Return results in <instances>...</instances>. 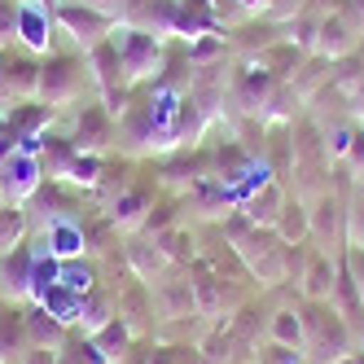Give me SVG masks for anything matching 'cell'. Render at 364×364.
<instances>
[{
    "mask_svg": "<svg viewBox=\"0 0 364 364\" xmlns=\"http://www.w3.org/2000/svg\"><path fill=\"white\" fill-rule=\"evenodd\" d=\"M299 311H303V351H307V364H338L343 355L355 351V333L351 325L343 321L329 299H299Z\"/></svg>",
    "mask_w": 364,
    "mask_h": 364,
    "instance_id": "obj_1",
    "label": "cell"
},
{
    "mask_svg": "<svg viewBox=\"0 0 364 364\" xmlns=\"http://www.w3.org/2000/svg\"><path fill=\"white\" fill-rule=\"evenodd\" d=\"M84 84H92V70L88 58H75V53H44L40 58V97L44 106H75L84 97Z\"/></svg>",
    "mask_w": 364,
    "mask_h": 364,
    "instance_id": "obj_2",
    "label": "cell"
},
{
    "mask_svg": "<svg viewBox=\"0 0 364 364\" xmlns=\"http://www.w3.org/2000/svg\"><path fill=\"white\" fill-rule=\"evenodd\" d=\"M110 44H114V53H119V62H123V70H127V80H132V84L159 80V70H163V62H167V40H159V36H149V31H136V27H127V22H119L114 36H110Z\"/></svg>",
    "mask_w": 364,
    "mask_h": 364,
    "instance_id": "obj_3",
    "label": "cell"
},
{
    "mask_svg": "<svg viewBox=\"0 0 364 364\" xmlns=\"http://www.w3.org/2000/svg\"><path fill=\"white\" fill-rule=\"evenodd\" d=\"M232 246H237V255H242L246 272L255 277V285H264V290H272V285H285V242L277 237L272 228L250 224Z\"/></svg>",
    "mask_w": 364,
    "mask_h": 364,
    "instance_id": "obj_4",
    "label": "cell"
},
{
    "mask_svg": "<svg viewBox=\"0 0 364 364\" xmlns=\"http://www.w3.org/2000/svg\"><path fill=\"white\" fill-rule=\"evenodd\" d=\"M53 22H58V31L70 36L75 44L84 48H97V44H106L119 27V18L106 14V9H92V5H80V0H62V5L53 9Z\"/></svg>",
    "mask_w": 364,
    "mask_h": 364,
    "instance_id": "obj_5",
    "label": "cell"
},
{
    "mask_svg": "<svg viewBox=\"0 0 364 364\" xmlns=\"http://www.w3.org/2000/svg\"><path fill=\"white\" fill-rule=\"evenodd\" d=\"M360 36H364V22L347 9V0H338V5L325 14V22H321L316 48H311V53H321V58H329V62H343V58L355 53Z\"/></svg>",
    "mask_w": 364,
    "mask_h": 364,
    "instance_id": "obj_6",
    "label": "cell"
},
{
    "mask_svg": "<svg viewBox=\"0 0 364 364\" xmlns=\"http://www.w3.org/2000/svg\"><path fill=\"white\" fill-rule=\"evenodd\" d=\"M114 141H119V119L101 101H84L80 114H75V127H70V145L80 154H106Z\"/></svg>",
    "mask_w": 364,
    "mask_h": 364,
    "instance_id": "obj_7",
    "label": "cell"
},
{
    "mask_svg": "<svg viewBox=\"0 0 364 364\" xmlns=\"http://www.w3.org/2000/svg\"><path fill=\"white\" fill-rule=\"evenodd\" d=\"M355 189V185H351ZM311 206V246H321L329 255H338L347 242H343V211H347V193L343 189H329L321 193L316 202H307Z\"/></svg>",
    "mask_w": 364,
    "mask_h": 364,
    "instance_id": "obj_8",
    "label": "cell"
},
{
    "mask_svg": "<svg viewBox=\"0 0 364 364\" xmlns=\"http://www.w3.org/2000/svg\"><path fill=\"white\" fill-rule=\"evenodd\" d=\"M40 97V53L31 48H5V106H18V101H36Z\"/></svg>",
    "mask_w": 364,
    "mask_h": 364,
    "instance_id": "obj_9",
    "label": "cell"
},
{
    "mask_svg": "<svg viewBox=\"0 0 364 364\" xmlns=\"http://www.w3.org/2000/svg\"><path fill=\"white\" fill-rule=\"evenodd\" d=\"M44 185V167H40V154L31 149H14L5 163H0V198L5 202H27L36 189Z\"/></svg>",
    "mask_w": 364,
    "mask_h": 364,
    "instance_id": "obj_10",
    "label": "cell"
},
{
    "mask_svg": "<svg viewBox=\"0 0 364 364\" xmlns=\"http://www.w3.org/2000/svg\"><path fill=\"white\" fill-rule=\"evenodd\" d=\"M119 22L149 31L159 40H176V0H123Z\"/></svg>",
    "mask_w": 364,
    "mask_h": 364,
    "instance_id": "obj_11",
    "label": "cell"
},
{
    "mask_svg": "<svg viewBox=\"0 0 364 364\" xmlns=\"http://www.w3.org/2000/svg\"><path fill=\"white\" fill-rule=\"evenodd\" d=\"M31 277H36V250L27 242L0 255V294L5 299H31Z\"/></svg>",
    "mask_w": 364,
    "mask_h": 364,
    "instance_id": "obj_12",
    "label": "cell"
},
{
    "mask_svg": "<svg viewBox=\"0 0 364 364\" xmlns=\"http://www.w3.org/2000/svg\"><path fill=\"white\" fill-rule=\"evenodd\" d=\"M53 9H44V5H36V0H27L22 5V14H18V44L22 48H31V53H53Z\"/></svg>",
    "mask_w": 364,
    "mask_h": 364,
    "instance_id": "obj_13",
    "label": "cell"
},
{
    "mask_svg": "<svg viewBox=\"0 0 364 364\" xmlns=\"http://www.w3.org/2000/svg\"><path fill=\"white\" fill-rule=\"evenodd\" d=\"M123 264H127V272H132V277H141V281H149V285L159 281L163 272H171L163 246L149 242L145 232H132V237H127V246H123Z\"/></svg>",
    "mask_w": 364,
    "mask_h": 364,
    "instance_id": "obj_14",
    "label": "cell"
},
{
    "mask_svg": "<svg viewBox=\"0 0 364 364\" xmlns=\"http://www.w3.org/2000/svg\"><path fill=\"white\" fill-rule=\"evenodd\" d=\"M343 255V250H338ZM338 255H329V250H321V246H311V255H307V268H303V277H299V299H329L333 294V281H338Z\"/></svg>",
    "mask_w": 364,
    "mask_h": 364,
    "instance_id": "obj_15",
    "label": "cell"
},
{
    "mask_svg": "<svg viewBox=\"0 0 364 364\" xmlns=\"http://www.w3.org/2000/svg\"><path fill=\"white\" fill-rule=\"evenodd\" d=\"M149 206H154V189L149 185H127L110 206H106V215H110V224L114 228H123V232H141V224H145V215H149Z\"/></svg>",
    "mask_w": 364,
    "mask_h": 364,
    "instance_id": "obj_16",
    "label": "cell"
},
{
    "mask_svg": "<svg viewBox=\"0 0 364 364\" xmlns=\"http://www.w3.org/2000/svg\"><path fill=\"white\" fill-rule=\"evenodd\" d=\"M22 321H27V343H31V347H48V351H62V347H66L70 325L58 321L44 303H31L27 311H22Z\"/></svg>",
    "mask_w": 364,
    "mask_h": 364,
    "instance_id": "obj_17",
    "label": "cell"
},
{
    "mask_svg": "<svg viewBox=\"0 0 364 364\" xmlns=\"http://www.w3.org/2000/svg\"><path fill=\"white\" fill-rule=\"evenodd\" d=\"M285 185L281 180H264L259 189H250L246 198H242V215L250 220V224H259V228H272L277 224V215H281V206H285Z\"/></svg>",
    "mask_w": 364,
    "mask_h": 364,
    "instance_id": "obj_18",
    "label": "cell"
},
{
    "mask_svg": "<svg viewBox=\"0 0 364 364\" xmlns=\"http://www.w3.org/2000/svg\"><path fill=\"white\" fill-rule=\"evenodd\" d=\"M149 290H154V311H159L163 321H176V316H193V311H198L189 277H185V281H154Z\"/></svg>",
    "mask_w": 364,
    "mask_h": 364,
    "instance_id": "obj_19",
    "label": "cell"
},
{
    "mask_svg": "<svg viewBox=\"0 0 364 364\" xmlns=\"http://www.w3.org/2000/svg\"><path fill=\"white\" fill-rule=\"evenodd\" d=\"M110 321H114V294H110V285H92V290L80 299V316H75V333L92 338L101 325H110Z\"/></svg>",
    "mask_w": 364,
    "mask_h": 364,
    "instance_id": "obj_20",
    "label": "cell"
},
{
    "mask_svg": "<svg viewBox=\"0 0 364 364\" xmlns=\"http://www.w3.org/2000/svg\"><path fill=\"white\" fill-rule=\"evenodd\" d=\"M27 321H22V307L0 303V364H18L27 351Z\"/></svg>",
    "mask_w": 364,
    "mask_h": 364,
    "instance_id": "obj_21",
    "label": "cell"
},
{
    "mask_svg": "<svg viewBox=\"0 0 364 364\" xmlns=\"http://www.w3.org/2000/svg\"><path fill=\"white\" fill-rule=\"evenodd\" d=\"M329 75H333V62H329V58H321V53H307V58L299 62V70H294L285 84H290V88L299 92V101L307 106V101H311V97H316V92L329 84Z\"/></svg>",
    "mask_w": 364,
    "mask_h": 364,
    "instance_id": "obj_22",
    "label": "cell"
},
{
    "mask_svg": "<svg viewBox=\"0 0 364 364\" xmlns=\"http://www.w3.org/2000/svg\"><path fill=\"white\" fill-rule=\"evenodd\" d=\"M272 232H277L285 246L311 242V206H307V202H299V198H285V206H281V215H277Z\"/></svg>",
    "mask_w": 364,
    "mask_h": 364,
    "instance_id": "obj_23",
    "label": "cell"
},
{
    "mask_svg": "<svg viewBox=\"0 0 364 364\" xmlns=\"http://www.w3.org/2000/svg\"><path fill=\"white\" fill-rule=\"evenodd\" d=\"M268 343H281V347H299L303 351V311L299 303H285V307H272L268 311Z\"/></svg>",
    "mask_w": 364,
    "mask_h": 364,
    "instance_id": "obj_24",
    "label": "cell"
},
{
    "mask_svg": "<svg viewBox=\"0 0 364 364\" xmlns=\"http://www.w3.org/2000/svg\"><path fill=\"white\" fill-rule=\"evenodd\" d=\"M75 159H80V149L70 145V136H48L44 132V141H40V167H44L48 180H66L70 167H75Z\"/></svg>",
    "mask_w": 364,
    "mask_h": 364,
    "instance_id": "obj_25",
    "label": "cell"
},
{
    "mask_svg": "<svg viewBox=\"0 0 364 364\" xmlns=\"http://www.w3.org/2000/svg\"><path fill=\"white\" fill-rule=\"evenodd\" d=\"M132 338H136V329L127 325L123 316H114L110 325H101V329L92 333V343H97L101 355H106V364H119L127 351H132Z\"/></svg>",
    "mask_w": 364,
    "mask_h": 364,
    "instance_id": "obj_26",
    "label": "cell"
},
{
    "mask_svg": "<svg viewBox=\"0 0 364 364\" xmlns=\"http://www.w3.org/2000/svg\"><path fill=\"white\" fill-rule=\"evenodd\" d=\"M27 232H31L27 206H18V202L0 206V255H9L14 246H22V242H27Z\"/></svg>",
    "mask_w": 364,
    "mask_h": 364,
    "instance_id": "obj_27",
    "label": "cell"
},
{
    "mask_svg": "<svg viewBox=\"0 0 364 364\" xmlns=\"http://www.w3.org/2000/svg\"><path fill=\"white\" fill-rule=\"evenodd\" d=\"M154 242L163 246V255H167V264H171V268H189L193 259H198V246H193V237H189V232L180 228V224H176V228H167V232H159Z\"/></svg>",
    "mask_w": 364,
    "mask_h": 364,
    "instance_id": "obj_28",
    "label": "cell"
},
{
    "mask_svg": "<svg viewBox=\"0 0 364 364\" xmlns=\"http://www.w3.org/2000/svg\"><path fill=\"white\" fill-rule=\"evenodd\" d=\"M343 242L364 250V189L347 193V211H343Z\"/></svg>",
    "mask_w": 364,
    "mask_h": 364,
    "instance_id": "obj_29",
    "label": "cell"
},
{
    "mask_svg": "<svg viewBox=\"0 0 364 364\" xmlns=\"http://www.w3.org/2000/svg\"><path fill=\"white\" fill-rule=\"evenodd\" d=\"M58 364H106V355L97 351V343H92V338H84V333H70V338H66V347L58 351Z\"/></svg>",
    "mask_w": 364,
    "mask_h": 364,
    "instance_id": "obj_30",
    "label": "cell"
},
{
    "mask_svg": "<svg viewBox=\"0 0 364 364\" xmlns=\"http://www.w3.org/2000/svg\"><path fill=\"white\" fill-rule=\"evenodd\" d=\"M176 224H180V202L167 198V202H154V206H149L141 232H145V237H159V232H167V228H176Z\"/></svg>",
    "mask_w": 364,
    "mask_h": 364,
    "instance_id": "obj_31",
    "label": "cell"
},
{
    "mask_svg": "<svg viewBox=\"0 0 364 364\" xmlns=\"http://www.w3.org/2000/svg\"><path fill=\"white\" fill-rule=\"evenodd\" d=\"M66 290H75V294H88L92 285H101L97 281V268H88V264H80V259H62V277H58Z\"/></svg>",
    "mask_w": 364,
    "mask_h": 364,
    "instance_id": "obj_32",
    "label": "cell"
},
{
    "mask_svg": "<svg viewBox=\"0 0 364 364\" xmlns=\"http://www.w3.org/2000/svg\"><path fill=\"white\" fill-rule=\"evenodd\" d=\"M255 364H307V351H299V347H281V343H259V351H255Z\"/></svg>",
    "mask_w": 364,
    "mask_h": 364,
    "instance_id": "obj_33",
    "label": "cell"
},
{
    "mask_svg": "<svg viewBox=\"0 0 364 364\" xmlns=\"http://www.w3.org/2000/svg\"><path fill=\"white\" fill-rule=\"evenodd\" d=\"M18 14H22L18 0H0V48L18 44Z\"/></svg>",
    "mask_w": 364,
    "mask_h": 364,
    "instance_id": "obj_34",
    "label": "cell"
},
{
    "mask_svg": "<svg viewBox=\"0 0 364 364\" xmlns=\"http://www.w3.org/2000/svg\"><path fill=\"white\" fill-rule=\"evenodd\" d=\"M347 268L355 277V290H360V303H364V250L360 246H347Z\"/></svg>",
    "mask_w": 364,
    "mask_h": 364,
    "instance_id": "obj_35",
    "label": "cell"
},
{
    "mask_svg": "<svg viewBox=\"0 0 364 364\" xmlns=\"http://www.w3.org/2000/svg\"><path fill=\"white\" fill-rule=\"evenodd\" d=\"M18 364H58V351H48V347H27Z\"/></svg>",
    "mask_w": 364,
    "mask_h": 364,
    "instance_id": "obj_36",
    "label": "cell"
},
{
    "mask_svg": "<svg viewBox=\"0 0 364 364\" xmlns=\"http://www.w3.org/2000/svg\"><path fill=\"white\" fill-rule=\"evenodd\" d=\"M80 5H92V9H106V14H123V0H80Z\"/></svg>",
    "mask_w": 364,
    "mask_h": 364,
    "instance_id": "obj_37",
    "label": "cell"
},
{
    "mask_svg": "<svg viewBox=\"0 0 364 364\" xmlns=\"http://www.w3.org/2000/svg\"><path fill=\"white\" fill-rule=\"evenodd\" d=\"M237 5H242V9H246L250 18H264V14H268V5H272V0H237Z\"/></svg>",
    "mask_w": 364,
    "mask_h": 364,
    "instance_id": "obj_38",
    "label": "cell"
},
{
    "mask_svg": "<svg viewBox=\"0 0 364 364\" xmlns=\"http://www.w3.org/2000/svg\"><path fill=\"white\" fill-rule=\"evenodd\" d=\"M338 364H364V347H355L351 355H343V360H338Z\"/></svg>",
    "mask_w": 364,
    "mask_h": 364,
    "instance_id": "obj_39",
    "label": "cell"
},
{
    "mask_svg": "<svg viewBox=\"0 0 364 364\" xmlns=\"http://www.w3.org/2000/svg\"><path fill=\"white\" fill-rule=\"evenodd\" d=\"M347 9H351V14H355L360 22H364V0H347Z\"/></svg>",
    "mask_w": 364,
    "mask_h": 364,
    "instance_id": "obj_40",
    "label": "cell"
},
{
    "mask_svg": "<svg viewBox=\"0 0 364 364\" xmlns=\"http://www.w3.org/2000/svg\"><path fill=\"white\" fill-rule=\"evenodd\" d=\"M36 5H44V9H58V5H62V0H36Z\"/></svg>",
    "mask_w": 364,
    "mask_h": 364,
    "instance_id": "obj_41",
    "label": "cell"
},
{
    "mask_svg": "<svg viewBox=\"0 0 364 364\" xmlns=\"http://www.w3.org/2000/svg\"><path fill=\"white\" fill-rule=\"evenodd\" d=\"M355 58H360V62H364V36H360V44H355Z\"/></svg>",
    "mask_w": 364,
    "mask_h": 364,
    "instance_id": "obj_42",
    "label": "cell"
},
{
    "mask_svg": "<svg viewBox=\"0 0 364 364\" xmlns=\"http://www.w3.org/2000/svg\"><path fill=\"white\" fill-rule=\"evenodd\" d=\"M355 189H364V176H360V180H355Z\"/></svg>",
    "mask_w": 364,
    "mask_h": 364,
    "instance_id": "obj_43",
    "label": "cell"
},
{
    "mask_svg": "<svg viewBox=\"0 0 364 364\" xmlns=\"http://www.w3.org/2000/svg\"><path fill=\"white\" fill-rule=\"evenodd\" d=\"M18 5H27V0H18Z\"/></svg>",
    "mask_w": 364,
    "mask_h": 364,
    "instance_id": "obj_44",
    "label": "cell"
}]
</instances>
